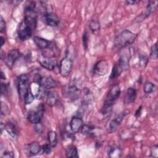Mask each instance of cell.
I'll use <instances>...</instances> for the list:
<instances>
[{"instance_id":"1","label":"cell","mask_w":158,"mask_h":158,"mask_svg":"<svg viewBox=\"0 0 158 158\" xmlns=\"http://www.w3.org/2000/svg\"><path fill=\"white\" fill-rule=\"evenodd\" d=\"M120 93L121 89L118 84L114 85L110 88L104 101L102 107V113L104 115H108L110 113L112 106L118 98Z\"/></svg>"},{"instance_id":"2","label":"cell","mask_w":158,"mask_h":158,"mask_svg":"<svg viewBox=\"0 0 158 158\" xmlns=\"http://www.w3.org/2000/svg\"><path fill=\"white\" fill-rule=\"evenodd\" d=\"M136 37V34L128 30H124L115 38V46L119 49L126 48L133 43Z\"/></svg>"},{"instance_id":"3","label":"cell","mask_w":158,"mask_h":158,"mask_svg":"<svg viewBox=\"0 0 158 158\" xmlns=\"http://www.w3.org/2000/svg\"><path fill=\"white\" fill-rule=\"evenodd\" d=\"M45 107L44 104H41L36 107L30 110L27 115V119L32 123L36 124L40 122L44 112Z\"/></svg>"},{"instance_id":"4","label":"cell","mask_w":158,"mask_h":158,"mask_svg":"<svg viewBox=\"0 0 158 158\" xmlns=\"http://www.w3.org/2000/svg\"><path fill=\"white\" fill-rule=\"evenodd\" d=\"M35 29L29 24L26 23L23 20L19 24L17 29L18 37L21 41H25L30 38Z\"/></svg>"},{"instance_id":"5","label":"cell","mask_w":158,"mask_h":158,"mask_svg":"<svg viewBox=\"0 0 158 158\" xmlns=\"http://www.w3.org/2000/svg\"><path fill=\"white\" fill-rule=\"evenodd\" d=\"M28 75L26 73L21 74L17 78V86L18 93L20 98H24V96L30 86L28 85Z\"/></svg>"},{"instance_id":"6","label":"cell","mask_w":158,"mask_h":158,"mask_svg":"<svg viewBox=\"0 0 158 158\" xmlns=\"http://www.w3.org/2000/svg\"><path fill=\"white\" fill-rule=\"evenodd\" d=\"M80 93V89L73 84H69L63 89L64 96L70 101H75L78 99Z\"/></svg>"},{"instance_id":"7","label":"cell","mask_w":158,"mask_h":158,"mask_svg":"<svg viewBox=\"0 0 158 158\" xmlns=\"http://www.w3.org/2000/svg\"><path fill=\"white\" fill-rule=\"evenodd\" d=\"M38 62L43 68L50 71L54 70L58 67L56 60L43 54L38 56Z\"/></svg>"},{"instance_id":"8","label":"cell","mask_w":158,"mask_h":158,"mask_svg":"<svg viewBox=\"0 0 158 158\" xmlns=\"http://www.w3.org/2000/svg\"><path fill=\"white\" fill-rule=\"evenodd\" d=\"M35 82L46 89L54 88L57 85L56 81L52 77L48 76H41L40 75H37L35 77Z\"/></svg>"},{"instance_id":"9","label":"cell","mask_w":158,"mask_h":158,"mask_svg":"<svg viewBox=\"0 0 158 158\" xmlns=\"http://www.w3.org/2000/svg\"><path fill=\"white\" fill-rule=\"evenodd\" d=\"M59 72L62 77H66L70 73L73 67V60L68 56L64 57L60 62Z\"/></svg>"},{"instance_id":"10","label":"cell","mask_w":158,"mask_h":158,"mask_svg":"<svg viewBox=\"0 0 158 158\" xmlns=\"http://www.w3.org/2000/svg\"><path fill=\"white\" fill-rule=\"evenodd\" d=\"M131 57V54L130 49H127L126 48H123L121 49L118 63L121 66L123 70H126L129 69V62H130Z\"/></svg>"},{"instance_id":"11","label":"cell","mask_w":158,"mask_h":158,"mask_svg":"<svg viewBox=\"0 0 158 158\" xmlns=\"http://www.w3.org/2000/svg\"><path fill=\"white\" fill-rule=\"evenodd\" d=\"M109 64L105 59H101L97 62L93 68V73L98 76L105 75L109 70Z\"/></svg>"},{"instance_id":"12","label":"cell","mask_w":158,"mask_h":158,"mask_svg":"<svg viewBox=\"0 0 158 158\" xmlns=\"http://www.w3.org/2000/svg\"><path fill=\"white\" fill-rule=\"evenodd\" d=\"M129 111L128 110H124L118 115H117L115 117H114L109 123L107 130L109 133H113L118 128V127L122 123L123 118L128 114Z\"/></svg>"},{"instance_id":"13","label":"cell","mask_w":158,"mask_h":158,"mask_svg":"<svg viewBox=\"0 0 158 158\" xmlns=\"http://www.w3.org/2000/svg\"><path fill=\"white\" fill-rule=\"evenodd\" d=\"M44 20L46 25L51 27H57L60 20L58 16L53 12H44L43 14Z\"/></svg>"},{"instance_id":"14","label":"cell","mask_w":158,"mask_h":158,"mask_svg":"<svg viewBox=\"0 0 158 158\" xmlns=\"http://www.w3.org/2000/svg\"><path fill=\"white\" fill-rule=\"evenodd\" d=\"M20 51L17 49H13L9 52L6 57L4 59V61L9 67H12L14 65L15 62L20 57Z\"/></svg>"},{"instance_id":"15","label":"cell","mask_w":158,"mask_h":158,"mask_svg":"<svg viewBox=\"0 0 158 158\" xmlns=\"http://www.w3.org/2000/svg\"><path fill=\"white\" fill-rule=\"evenodd\" d=\"M41 151V146L36 142H32L26 146L25 151L26 154L28 156H34L38 154Z\"/></svg>"},{"instance_id":"16","label":"cell","mask_w":158,"mask_h":158,"mask_svg":"<svg viewBox=\"0 0 158 158\" xmlns=\"http://www.w3.org/2000/svg\"><path fill=\"white\" fill-rule=\"evenodd\" d=\"M83 120L79 117H73L70 122V127L73 133H78L83 126Z\"/></svg>"},{"instance_id":"17","label":"cell","mask_w":158,"mask_h":158,"mask_svg":"<svg viewBox=\"0 0 158 158\" xmlns=\"http://www.w3.org/2000/svg\"><path fill=\"white\" fill-rule=\"evenodd\" d=\"M137 92L135 88L133 87H130L127 89L125 98L124 103L125 104H130L133 103L136 98Z\"/></svg>"},{"instance_id":"18","label":"cell","mask_w":158,"mask_h":158,"mask_svg":"<svg viewBox=\"0 0 158 158\" xmlns=\"http://www.w3.org/2000/svg\"><path fill=\"white\" fill-rule=\"evenodd\" d=\"M6 131L13 139H16L17 137V128L15 123L10 121L6 123L5 125V128Z\"/></svg>"},{"instance_id":"19","label":"cell","mask_w":158,"mask_h":158,"mask_svg":"<svg viewBox=\"0 0 158 158\" xmlns=\"http://www.w3.org/2000/svg\"><path fill=\"white\" fill-rule=\"evenodd\" d=\"M33 41L36 46L40 49L48 48L50 46V42L48 40L40 36H35Z\"/></svg>"},{"instance_id":"20","label":"cell","mask_w":158,"mask_h":158,"mask_svg":"<svg viewBox=\"0 0 158 158\" xmlns=\"http://www.w3.org/2000/svg\"><path fill=\"white\" fill-rule=\"evenodd\" d=\"M122 154V151L121 148L117 146H111L109 147L107 151V155L110 157L118 158L120 157Z\"/></svg>"},{"instance_id":"21","label":"cell","mask_w":158,"mask_h":158,"mask_svg":"<svg viewBox=\"0 0 158 158\" xmlns=\"http://www.w3.org/2000/svg\"><path fill=\"white\" fill-rule=\"evenodd\" d=\"M47 104L50 106H54L58 101V96L57 93L53 91H48L46 98Z\"/></svg>"},{"instance_id":"22","label":"cell","mask_w":158,"mask_h":158,"mask_svg":"<svg viewBox=\"0 0 158 158\" xmlns=\"http://www.w3.org/2000/svg\"><path fill=\"white\" fill-rule=\"evenodd\" d=\"M65 155L67 157H78L77 147L73 144L69 145L65 149Z\"/></svg>"},{"instance_id":"23","label":"cell","mask_w":158,"mask_h":158,"mask_svg":"<svg viewBox=\"0 0 158 158\" xmlns=\"http://www.w3.org/2000/svg\"><path fill=\"white\" fill-rule=\"evenodd\" d=\"M48 139L49 141V144L51 145V147H56L57 144V135L56 132L52 130L49 131L48 133Z\"/></svg>"},{"instance_id":"24","label":"cell","mask_w":158,"mask_h":158,"mask_svg":"<svg viewBox=\"0 0 158 158\" xmlns=\"http://www.w3.org/2000/svg\"><path fill=\"white\" fill-rule=\"evenodd\" d=\"M122 71H123V69L121 67V66L118 64V63L115 64L112 69V71L110 75V78L114 79L115 78H117L120 75Z\"/></svg>"},{"instance_id":"25","label":"cell","mask_w":158,"mask_h":158,"mask_svg":"<svg viewBox=\"0 0 158 158\" xmlns=\"http://www.w3.org/2000/svg\"><path fill=\"white\" fill-rule=\"evenodd\" d=\"M23 99H24V102H25V104H27V105L31 104L33 101V100L35 99V96L32 92L31 86H29V87L24 96Z\"/></svg>"},{"instance_id":"26","label":"cell","mask_w":158,"mask_h":158,"mask_svg":"<svg viewBox=\"0 0 158 158\" xmlns=\"http://www.w3.org/2000/svg\"><path fill=\"white\" fill-rule=\"evenodd\" d=\"M89 28L93 33H96L100 30V23L98 19H91L89 23Z\"/></svg>"},{"instance_id":"27","label":"cell","mask_w":158,"mask_h":158,"mask_svg":"<svg viewBox=\"0 0 158 158\" xmlns=\"http://www.w3.org/2000/svg\"><path fill=\"white\" fill-rule=\"evenodd\" d=\"M48 93V89H46L39 85V87L38 88V89H37L36 94H35V97L38 99H46Z\"/></svg>"},{"instance_id":"28","label":"cell","mask_w":158,"mask_h":158,"mask_svg":"<svg viewBox=\"0 0 158 158\" xmlns=\"http://www.w3.org/2000/svg\"><path fill=\"white\" fill-rule=\"evenodd\" d=\"M94 127L88 125H83V127L81 129V131L83 135H88V136H94V133H93Z\"/></svg>"},{"instance_id":"29","label":"cell","mask_w":158,"mask_h":158,"mask_svg":"<svg viewBox=\"0 0 158 158\" xmlns=\"http://www.w3.org/2000/svg\"><path fill=\"white\" fill-rule=\"evenodd\" d=\"M154 88H155V85L154 83H152V82H150V81H147L144 85L143 89H144V91L145 93L150 94L154 91Z\"/></svg>"},{"instance_id":"30","label":"cell","mask_w":158,"mask_h":158,"mask_svg":"<svg viewBox=\"0 0 158 158\" xmlns=\"http://www.w3.org/2000/svg\"><path fill=\"white\" fill-rule=\"evenodd\" d=\"M150 57L152 59H156L157 57V43L154 44L151 48L150 52Z\"/></svg>"},{"instance_id":"31","label":"cell","mask_w":158,"mask_h":158,"mask_svg":"<svg viewBox=\"0 0 158 158\" xmlns=\"http://www.w3.org/2000/svg\"><path fill=\"white\" fill-rule=\"evenodd\" d=\"M82 41H83V45L84 49L85 50H87L88 46V33L87 30H85L83 34Z\"/></svg>"},{"instance_id":"32","label":"cell","mask_w":158,"mask_h":158,"mask_svg":"<svg viewBox=\"0 0 158 158\" xmlns=\"http://www.w3.org/2000/svg\"><path fill=\"white\" fill-rule=\"evenodd\" d=\"M148 62V58L146 56H139V65L142 68H144Z\"/></svg>"},{"instance_id":"33","label":"cell","mask_w":158,"mask_h":158,"mask_svg":"<svg viewBox=\"0 0 158 158\" xmlns=\"http://www.w3.org/2000/svg\"><path fill=\"white\" fill-rule=\"evenodd\" d=\"M51 145L49 144H44L41 146V150L43 151V153L46 154H49L51 152Z\"/></svg>"},{"instance_id":"34","label":"cell","mask_w":158,"mask_h":158,"mask_svg":"<svg viewBox=\"0 0 158 158\" xmlns=\"http://www.w3.org/2000/svg\"><path fill=\"white\" fill-rule=\"evenodd\" d=\"M0 20H1V22H0V31H1V33H3L6 31V22H5L4 19L2 16H1Z\"/></svg>"},{"instance_id":"35","label":"cell","mask_w":158,"mask_h":158,"mask_svg":"<svg viewBox=\"0 0 158 158\" xmlns=\"http://www.w3.org/2000/svg\"><path fill=\"white\" fill-rule=\"evenodd\" d=\"M1 157L2 158H13L14 157V155L13 152L6 151L2 153V155Z\"/></svg>"},{"instance_id":"36","label":"cell","mask_w":158,"mask_h":158,"mask_svg":"<svg viewBox=\"0 0 158 158\" xmlns=\"http://www.w3.org/2000/svg\"><path fill=\"white\" fill-rule=\"evenodd\" d=\"M7 89H8V85L6 84V83H1V94H4L7 93Z\"/></svg>"},{"instance_id":"37","label":"cell","mask_w":158,"mask_h":158,"mask_svg":"<svg viewBox=\"0 0 158 158\" xmlns=\"http://www.w3.org/2000/svg\"><path fill=\"white\" fill-rule=\"evenodd\" d=\"M157 145H156L155 146H154L152 149H151V156L154 157H157Z\"/></svg>"},{"instance_id":"38","label":"cell","mask_w":158,"mask_h":158,"mask_svg":"<svg viewBox=\"0 0 158 158\" xmlns=\"http://www.w3.org/2000/svg\"><path fill=\"white\" fill-rule=\"evenodd\" d=\"M35 130L36 132L38 133H41L43 131V126L40 123V122L38 123H36L35 124Z\"/></svg>"},{"instance_id":"39","label":"cell","mask_w":158,"mask_h":158,"mask_svg":"<svg viewBox=\"0 0 158 158\" xmlns=\"http://www.w3.org/2000/svg\"><path fill=\"white\" fill-rule=\"evenodd\" d=\"M142 109H143V106H140L136 110L135 112V115L136 117H139L141 114V112H142Z\"/></svg>"},{"instance_id":"40","label":"cell","mask_w":158,"mask_h":158,"mask_svg":"<svg viewBox=\"0 0 158 158\" xmlns=\"http://www.w3.org/2000/svg\"><path fill=\"white\" fill-rule=\"evenodd\" d=\"M137 1H127L125 2V3L127 5H133L135 3H136Z\"/></svg>"},{"instance_id":"41","label":"cell","mask_w":158,"mask_h":158,"mask_svg":"<svg viewBox=\"0 0 158 158\" xmlns=\"http://www.w3.org/2000/svg\"><path fill=\"white\" fill-rule=\"evenodd\" d=\"M4 42H5V40L2 36H1V47H2V46L4 44Z\"/></svg>"},{"instance_id":"42","label":"cell","mask_w":158,"mask_h":158,"mask_svg":"<svg viewBox=\"0 0 158 158\" xmlns=\"http://www.w3.org/2000/svg\"><path fill=\"white\" fill-rule=\"evenodd\" d=\"M1 80H6V76H5V75L4 74V73H3L2 71L1 72Z\"/></svg>"}]
</instances>
